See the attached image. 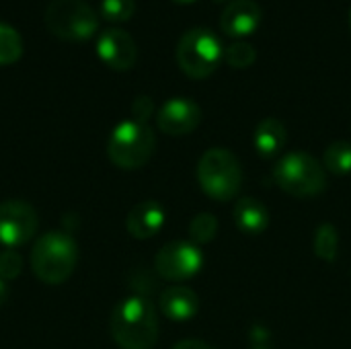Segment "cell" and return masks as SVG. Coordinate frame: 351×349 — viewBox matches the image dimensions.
Here are the masks:
<instances>
[{"label":"cell","instance_id":"6da1fadb","mask_svg":"<svg viewBox=\"0 0 351 349\" xmlns=\"http://www.w3.org/2000/svg\"><path fill=\"white\" fill-rule=\"evenodd\" d=\"M111 337L121 349H152L158 339V317L144 296H128L111 313Z\"/></svg>","mask_w":351,"mask_h":349},{"label":"cell","instance_id":"7a4b0ae2","mask_svg":"<svg viewBox=\"0 0 351 349\" xmlns=\"http://www.w3.org/2000/svg\"><path fill=\"white\" fill-rule=\"evenodd\" d=\"M78 247L64 230H49L41 234L31 249V269L39 282L58 286L64 284L76 269Z\"/></svg>","mask_w":351,"mask_h":349},{"label":"cell","instance_id":"3957f363","mask_svg":"<svg viewBox=\"0 0 351 349\" xmlns=\"http://www.w3.org/2000/svg\"><path fill=\"white\" fill-rule=\"evenodd\" d=\"M197 183L214 202H230L243 187V167L228 148H210L197 163Z\"/></svg>","mask_w":351,"mask_h":349},{"label":"cell","instance_id":"277c9868","mask_svg":"<svg viewBox=\"0 0 351 349\" xmlns=\"http://www.w3.org/2000/svg\"><path fill=\"white\" fill-rule=\"evenodd\" d=\"M156 138L152 128L140 119H125L111 130L107 140L109 160L123 171H136L144 167L154 154Z\"/></svg>","mask_w":351,"mask_h":349},{"label":"cell","instance_id":"5b68a950","mask_svg":"<svg viewBox=\"0 0 351 349\" xmlns=\"http://www.w3.org/2000/svg\"><path fill=\"white\" fill-rule=\"evenodd\" d=\"M276 185L292 197L308 200L325 191L327 173L325 167L308 152H288L274 167Z\"/></svg>","mask_w":351,"mask_h":349},{"label":"cell","instance_id":"8992f818","mask_svg":"<svg viewBox=\"0 0 351 349\" xmlns=\"http://www.w3.org/2000/svg\"><path fill=\"white\" fill-rule=\"evenodd\" d=\"M43 23L49 33L64 41H86L99 29V16L86 0H51Z\"/></svg>","mask_w":351,"mask_h":349},{"label":"cell","instance_id":"52a82bcc","mask_svg":"<svg viewBox=\"0 0 351 349\" xmlns=\"http://www.w3.org/2000/svg\"><path fill=\"white\" fill-rule=\"evenodd\" d=\"M224 47L218 35L206 27H193L177 43L179 68L191 78H208L222 62Z\"/></svg>","mask_w":351,"mask_h":349},{"label":"cell","instance_id":"ba28073f","mask_svg":"<svg viewBox=\"0 0 351 349\" xmlns=\"http://www.w3.org/2000/svg\"><path fill=\"white\" fill-rule=\"evenodd\" d=\"M204 267V253L191 241H175L165 245L154 257L156 274L167 282H185Z\"/></svg>","mask_w":351,"mask_h":349},{"label":"cell","instance_id":"9c48e42d","mask_svg":"<svg viewBox=\"0 0 351 349\" xmlns=\"http://www.w3.org/2000/svg\"><path fill=\"white\" fill-rule=\"evenodd\" d=\"M39 226L35 208L23 200H6L0 204V243L6 249L29 243Z\"/></svg>","mask_w":351,"mask_h":349},{"label":"cell","instance_id":"30bf717a","mask_svg":"<svg viewBox=\"0 0 351 349\" xmlns=\"http://www.w3.org/2000/svg\"><path fill=\"white\" fill-rule=\"evenodd\" d=\"M95 51L105 66L119 72L130 70L138 60V47L134 43V37L117 27H109L99 33Z\"/></svg>","mask_w":351,"mask_h":349},{"label":"cell","instance_id":"8fae6325","mask_svg":"<svg viewBox=\"0 0 351 349\" xmlns=\"http://www.w3.org/2000/svg\"><path fill=\"white\" fill-rule=\"evenodd\" d=\"M202 123V109L195 101L175 97L156 111V125L167 136H187Z\"/></svg>","mask_w":351,"mask_h":349},{"label":"cell","instance_id":"7c38bea8","mask_svg":"<svg viewBox=\"0 0 351 349\" xmlns=\"http://www.w3.org/2000/svg\"><path fill=\"white\" fill-rule=\"evenodd\" d=\"M261 6L255 0H232L220 14V29L234 39L255 33L261 25Z\"/></svg>","mask_w":351,"mask_h":349},{"label":"cell","instance_id":"4fadbf2b","mask_svg":"<svg viewBox=\"0 0 351 349\" xmlns=\"http://www.w3.org/2000/svg\"><path fill=\"white\" fill-rule=\"evenodd\" d=\"M165 220H167L165 208L154 200H146V202L136 204L130 210V214L125 218V228H128L130 237H134L138 241H146V239L156 237L162 230Z\"/></svg>","mask_w":351,"mask_h":349},{"label":"cell","instance_id":"5bb4252c","mask_svg":"<svg viewBox=\"0 0 351 349\" xmlns=\"http://www.w3.org/2000/svg\"><path fill=\"white\" fill-rule=\"evenodd\" d=\"M160 313L171 321H191L199 311L197 294L187 286H171L158 298Z\"/></svg>","mask_w":351,"mask_h":349},{"label":"cell","instance_id":"9a60e30c","mask_svg":"<svg viewBox=\"0 0 351 349\" xmlns=\"http://www.w3.org/2000/svg\"><path fill=\"white\" fill-rule=\"evenodd\" d=\"M234 226L249 237L263 234L269 226V210L255 197H241L232 210Z\"/></svg>","mask_w":351,"mask_h":349},{"label":"cell","instance_id":"2e32d148","mask_svg":"<svg viewBox=\"0 0 351 349\" xmlns=\"http://www.w3.org/2000/svg\"><path fill=\"white\" fill-rule=\"evenodd\" d=\"M288 140V130L284 121L278 117H265L257 123L253 132V146L261 158H274L278 156Z\"/></svg>","mask_w":351,"mask_h":349},{"label":"cell","instance_id":"e0dca14e","mask_svg":"<svg viewBox=\"0 0 351 349\" xmlns=\"http://www.w3.org/2000/svg\"><path fill=\"white\" fill-rule=\"evenodd\" d=\"M313 249L315 255L319 259H323L325 263H333L337 259L339 253V232L333 224L325 222L315 230V239H313Z\"/></svg>","mask_w":351,"mask_h":349},{"label":"cell","instance_id":"ac0fdd59","mask_svg":"<svg viewBox=\"0 0 351 349\" xmlns=\"http://www.w3.org/2000/svg\"><path fill=\"white\" fill-rule=\"evenodd\" d=\"M323 167L335 175H351V144L346 140L333 142L323 154Z\"/></svg>","mask_w":351,"mask_h":349},{"label":"cell","instance_id":"d6986e66","mask_svg":"<svg viewBox=\"0 0 351 349\" xmlns=\"http://www.w3.org/2000/svg\"><path fill=\"white\" fill-rule=\"evenodd\" d=\"M23 56V37L6 23H0V66L14 64Z\"/></svg>","mask_w":351,"mask_h":349},{"label":"cell","instance_id":"ffe728a7","mask_svg":"<svg viewBox=\"0 0 351 349\" xmlns=\"http://www.w3.org/2000/svg\"><path fill=\"white\" fill-rule=\"evenodd\" d=\"M218 232V220L214 214L210 212H204V214H197L191 222H189V239L193 245H208L214 241Z\"/></svg>","mask_w":351,"mask_h":349},{"label":"cell","instance_id":"44dd1931","mask_svg":"<svg viewBox=\"0 0 351 349\" xmlns=\"http://www.w3.org/2000/svg\"><path fill=\"white\" fill-rule=\"evenodd\" d=\"M257 58L255 47L245 41V39H237L234 43H230L224 49V60L232 66V68H249Z\"/></svg>","mask_w":351,"mask_h":349},{"label":"cell","instance_id":"7402d4cb","mask_svg":"<svg viewBox=\"0 0 351 349\" xmlns=\"http://www.w3.org/2000/svg\"><path fill=\"white\" fill-rule=\"evenodd\" d=\"M101 16L109 23H123L134 16L136 0H101Z\"/></svg>","mask_w":351,"mask_h":349},{"label":"cell","instance_id":"603a6c76","mask_svg":"<svg viewBox=\"0 0 351 349\" xmlns=\"http://www.w3.org/2000/svg\"><path fill=\"white\" fill-rule=\"evenodd\" d=\"M23 272V259L14 249H4L0 251V278L4 282H10L19 278Z\"/></svg>","mask_w":351,"mask_h":349},{"label":"cell","instance_id":"cb8c5ba5","mask_svg":"<svg viewBox=\"0 0 351 349\" xmlns=\"http://www.w3.org/2000/svg\"><path fill=\"white\" fill-rule=\"evenodd\" d=\"M134 119H140V121H146L152 113V101L148 97H138L134 101Z\"/></svg>","mask_w":351,"mask_h":349},{"label":"cell","instance_id":"d4e9b609","mask_svg":"<svg viewBox=\"0 0 351 349\" xmlns=\"http://www.w3.org/2000/svg\"><path fill=\"white\" fill-rule=\"evenodd\" d=\"M173 349H214V348H210L208 344H204V341H199V339H183V341H179V344H177Z\"/></svg>","mask_w":351,"mask_h":349},{"label":"cell","instance_id":"484cf974","mask_svg":"<svg viewBox=\"0 0 351 349\" xmlns=\"http://www.w3.org/2000/svg\"><path fill=\"white\" fill-rule=\"evenodd\" d=\"M6 298H8V286H6V282L0 278V306L6 302Z\"/></svg>","mask_w":351,"mask_h":349},{"label":"cell","instance_id":"4316f807","mask_svg":"<svg viewBox=\"0 0 351 349\" xmlns=\"http://www.w3.org/2000/svg\"><path fill=\"white\" fill-rule=\"evenodd\" d=\"M173 2H179V4H189V2H195V0H173Z\"/></svg>","mask_w":351,"mask_h":349},{"label":"cell","instance_id":"83f0119b","mask_svg":"<svg viewBox=\"0 0 351 349\" xmlns=\"http://www.w3.org/2000/svg\"><path fill=\"white\" fill-rule=\"evenodd\" d=\"M350 27H351V8H350Z\"/></svg>","mask_w":351,"mask_h":349}]
</instances>
